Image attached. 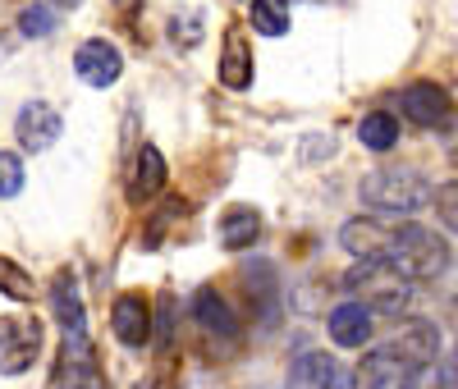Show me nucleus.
Returning a JSON list of instances; mask_svg holds the SVG:
<instances>
[{
    "label": "nucleus",
    "instance_id": "1",
    "mask_svg": "<svg viewBox=\"0 0 458 389\" xmlns=\"http://www.w3.org/2000/svg\"><path fill=\"white\" fill-rule=\"evenodd\" d=\"M358 198L376 216H412L431 202V174L417 165H380L358 183Z\"/></svg>",
    "mask_w": 458,
    "mask_h": 389
},
{
    "label": "nucleus",
    "instance_id": "2",
    "mask_svg": "<svg viewBox=\"0 0 458 389\" xmlns=\"http://www.w3.org/2000/svg\"><path fill=\"white\" fill-rule=\"evenodd\" d=\"M403 280L422 284V280H436L449 270V243L440 239L436 229H422V224H403L394 233H386V248H380Z\"/></svg>",
    "mask_w": 458,
    "mask_h": 389
},
{
    "label": "nucleus",
    "instance_id": "3",
    "mask_svg": "<svg viewBox=\"0 0 458 389\" xmlns=\"http://www.w3.org/2000/svg\"><path fill=\"white\" fill-rule=\"evenodd\" d=\"M344 289L367 298L362 302L367 311H386V317H399V311H408V302H412V280H403L380 252L358 257V266L344 275Z\"/></svg>",
    "mask_w": 458,
    "mask_h": 389
},
{
    "label": "nucleus",
    "instance_id": "4",
    "mask_svg": "<svg viewBox=\"0 0 458 389\" xmlns=\"http://www.w3.org/2000/svg\"><path fill=\"white\" fill-rule=\"evenodd\" d=\"M422 371H427V362L417 353H408L403 343H386V348H371L358 362L353 389H417Z\"/></svg>",
    "mask_w": 458,
    "mask_h": 389
},
{
    "label": "nucleus",
    "instance_id": "5",
    "mask_svg": "<svg viewBox=\"0 0 458 389\" xmlns=\"http://www.w3.org/2000/svg\"><path fill=\"white\" fill-rule=\"evenodd\" d=\"M47 348V330L32 317H0V376H23Z\"/></svg>",
    "mask_w": 458,
    "mask_h": 389
},
{
    "label": "nucleus",
    "instance_id": "6",
    "mask_svg": "<svg viewBox=\"0 0 458 389\" xmlns=\"http://www.w3.org/2000/svg\"><path fill=\"white\" fill-rule=\"evenodd\" d=\"M51 311H55V321L64 330V343H69V353H88L92 339H88V307H83V289H79V275L73 270H60V275L51 280Z\"/></svg>",
    "mask_w": 458,
    "mask_h": 389
},
{
    "label": "nucleus",
    "instance_id": "7",
    "mask_svg": "<svg viewBox=\"0 0 458 389\" xmlns=\"http://www.w3.org/2000/svg\"><path fill=\"white\" fill-rule=\"evenodd\" d=\"M73 73H79L88 88H114L124 73V55L114 51L106 37H88V42L73 51Z\"/></svg>",
    "mask_w": 458,
    "mask_h": 389
},
{
    "label": "nucleus",
    "instance_id": "8",
    "mask_svg": "<svg viewBox=\"0 0 458 389\" xmlns=\"http://www.w3.org/2000/svg\"><path fill=\"white\" fill-rule=\"evenodd\" d=\"M284 389H349V371H344V362H335L330 353L308 348V353H298L289 362Z\"/></svg>",
    "mask_w": 458,
    "mask_h": 389
},
{
    "label": "nucleus",
    "instance_id": "9",
    "mask_svg": "<svg viewBox=\"0 0 458 389\" xmlns=\"http://www.w3.org/2000/svg\"><path fill=\"white\" fill-rule=\"evenodd\" d=\"M14 138H19V147L32 151V156L51 151V147L60 142V114H55L47 101H28V106L19 110V120H14Z\"/></svg>",
    "mask_w": 458,
    "mask_h": 389
},
{
    "label": "nucleus",
    "instance_id": "10",
    "mask_svg": "<svg viewBox=\"0 0 458 389\" xmlns=\"http://www.w3.org/2000/svg\"><path fill=\"white\" fill-rule=\"evenodd\" d=\"M110 330L124 348H142L151 339V302L142 293H120L110 307Z\"/></svg>",
    "mask_w": 458,
    "mask_h": 389
},
{
    "label": "nucleus",
    "instance_id": "11",
    "mask_svg": "<svg viewBox=\"0 0 458 389\" xmlns=\"http://www.w3.org/2000/svg\"><path fill=\"white\" fill-rule=\"evenodd\" d=\"M399 106H403V114L412 124H422V129H440V124H449V92L440 88V83H412V88H403V97H399Z\"/></svg>",
    "mask_w": 458,
    "mask_h": 389
},
{
    "label": "nucleus",
    "instance_id": "12",
    "mask_svg": "<svg viewBox=\"0 0 458 389\" xmlns=\"http://www.w3.org/2000/svg\"><path fill=\"white\" fill-rule=\"evenodd\" d=\"M216 73H220V83H225L229 92H243V88L252 83V47H248L243 28H229V32H225Z\"/></svg>",
    "mask_w": 458,
    "mask_h": 389
},
{
    "label": "nucleus",
    "instance_id": "13",
    "mask_svg": "<svg viewBox=\"0 0 458 389\" xmlns=\"http://www.w3.org/2000/svg\"><path fill=\"white\" fill-rule=\"evenodd\" d=\"M371 326H376V321H371V311H367L362 302H339V307L330 311V321H326V330H330V339H335L339 348H367V339L376 334Z\"/></svg>",
    "mask_w": 458,
    "mask_h": 389
},
{
    "label": "nucleus",
    "instance_id": "14",
    "mask_svg": "<svg viewBox=\"0 0 458 389\" xmlns=\"http://www.w3.org/2000/svg\"><path fill=\"white\" fill-rule=\"evenodd\" d=\"M193 321H198L211 339H220V343H234V339H239L234 311H229V302H225L216 289H198V298H193Z\"/></svg>",
    "mask_w": 458,
    "mask_h": 389
},
{
    "label": "nucleus",
    "instance_id": "15",
    "mask_svg": "<svg viewBox=\"0 0 458 389\" xmlns=\"http://www.w3.org/2000/svg\"><path fill=\"white\" fill-rule=\"evenodd\" d=\"M161 188H165V156L151 147V142H142L138 147V161H133V174H129V198L142 207V202L157 198Z\"/></svg>",
    "mask_w": 458,
    "mask_h": 389
},
{
    "label": "nucleus",
    "instance_id": "16",
    "mask_svg": "<svg viewBox=\"0 0 458 389\" xmlns=\"http://www.w3.org/2000/svg\"><path fill=\"white\" fill-rule=\"evenodd\" d=\"M216 239H220L225 252H243V248H252V243L261 239V216H257L252 207H234V211L220 220Z\"/></svg>",
    "mask_w": 458,
    "mask_h": 389
},
{
    "label": "nucleus",
    "instance_id": "17",
    "mask_svg": "<svg viewBox=\"0 0 458 389\" xmlns=\"http://www.w3.org/2000/svg\"><path fill=\"white\" fill-rule=\"evenodd\" d=\"M358 142L367 151H390L399 142V120H394L390 110H367L362 124H358Z\"/></svg>",
    "mask_w": 458,
    "mask_h": 389
},
{
    "label": "nucleus",
    "instance_id": "18",
    "mask_svg": "<svg viewBox=\"0 0 458 389\" xmlns=\"http://www.w3.org/2000/svg\"><path fill=\"white\" fill-rule=\"evenodd\" d=\"M60 389H110L106 371L92 358V348H88V353H69L64 358V385Z\"/></svg>",
    "mask_w": 458,
    "mask_h": 389
},
{
    "label": "nucleus",
    "instance_id": "19",
    "mask_svg": "<svg viewBox=\"0 0 458 389\" xmlns=\"http://www.w3.org/2000/svg\"><path fill=\"white\" fill-rule=\"evenodd\" d=\"M248 19H252L257 37H284L289 32V0H252Z\"/></svg>",
    "mask_w": 458,
    "mask_h": 389
},
{
    "label": "nucleus",
    "instance_id": "20",
    "mask_svg": "<svg viewBox=\"0 0 458 389\" xmlns=\"http://www.w3.org/2000/svg\"><path fill=\"white\" fill-rule=\"evenodd\" d=\"M339 243L349 248L353 257H371V252H380V248H386V229H376L371 220H353V224H344Z\"/></svg>",
    "mask_w": 458,
    "mask_h": 389
},
{
    "label": "nucleus",
    "instance_id": "21",
    "mask_svg": "<svg viewBox=\"0 0 458 389\" xmlns=\"http://www.w3.org/2000/svg\"><path fill=\"white\" fill-rule=\"evenodd\" d=\"M0 293H10L14 302H32L37 298V280L14 261V257H0Z\"/></svg>",
    "mask_w": 458,
    "mask_h": 389
},
{
    "label": "nucleus",
    "instance_id": "22",
    "mask_svg": "<svg viewBox=\"0 0 458 389\" xmlns=\"http://www.w3.org/2000/svg\"><path fill=\"white\" fill-rule=\"evenodd\" d=\"M55 23H60V19H55V10L47 5V0H37V5H28V10L19 14V32L32 37V42H37V37H51Z\"/></svg>",
    "mask_w": 458,
    "mask_h": 389
},
{
    "label": "nucleus",
    "instance_id": "23",
    "mask_svg": "<svg viewBox=\"0 0 458 389\" xmlns=\"http://www.w3.org/2000/svg\"><path fill=\"white\" fill-rule=\"evenodd\" d=\"M23 183H28V174H23V161L14 151H0V198H19L23 192Z\"/></svg>",
    "mask_w": 458,
    "mask_h": 389
},
{
    "label": "nucleus",
    "instance_id": "24",
    "mask_svg": "<svg viewBox=\"0 0 458 389\" xmlns=\"http://www.w3.org/2000/svg\"><path fill=\"white\" fill-rule=\"evenodd\" d=\"M51 5H55V10H79L83 0H51Z\"/></svg>",
    "mask_w": 458,
    "mask_h": 389
}]
</instances>
